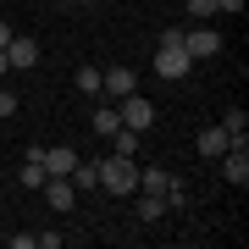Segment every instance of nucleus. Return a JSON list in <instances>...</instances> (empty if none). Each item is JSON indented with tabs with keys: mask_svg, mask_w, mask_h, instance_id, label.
<instances>
[{
	"mask_svg": "<svg viewBox=\"0 0 249 249\" xmlns=\"http://www.w3.org/2000/svg\"><path fill=\"white\" fill-rule=\"evenodd\" d=\"M94 178H100V188H106V194H116V199H122V194H133V188H139V166H133V155H100L94 160Z\"/></svg>",
	"mask_w": 249,
	"mask_h": 249,
	"instance_id": "nucleus-1",
	"label": "nucleus"
},
{
	"mask_svg": "<svg viewBox=\"0 0 249 249\" xmlns=\"http://www.w3.org/2000/svg\"><path fill=\"white\" fill-rule=\"evenodd\" d=\"M116 116H122V127H133V133H150L155 127V106L150 100H139V94H122V100H111Z\"/></svg>",
	"mask_w": 249,
	"mask_h": 249,
	"instance_id": "nucleus-2",
	"label": "nucleus"
},
{
	"mask_svg": "<svg viewBox=\"0 0 249 249\" xmlns=\"http://www.w3.org/2000/svg\"><path fill=\"white\" fill-rule=\"evenodd\" d=\"M216 50H222V34H216V28H183V55H188V61H205V55H216Z\"/></svg>",
	"mask_w": 249,
	"mask_h": 249,
	"instance_id": "nucleus-3",
	"label": "nucleus"
},
{
	"mask_svg": "<svg viewBox=\"0 0 249 249\" xmlns=\"http://www.w3.org/2000/svg\"><path fill=\"white\" fill-rule=\"evenodd\" d=\"M150 67H155L166 83H178V78H188V67H194V61L183 55V45H160V50L150 55Z\"/></svg>",
	"mask_w": 249,
	"mask_h": 249,
	"instance_id": "nucleus-4",
	"label": "nucleus"
},
{
	"mask_svg": "<svg viewBox=\"0 0 249 249\" xmlns=\"http://www.w3.org/2000/svg\"><path fill=\"white\" fill-rule=\"evenodd\" d=\"M6 61L28 72V67H39V39H28V34H11V45H6Z\"/></svg>",
	"mask_w": 249,
	"mask_h": 249,
	"instance_id": "nucleus-5",
	"label": "nucleus"
},
{
	"mask_svg": "<svg viewBox=\"0 0 249 249\" xmlns=\"http://www.w3.org/2000/svg\"><path fill=\"white\" fill-rule=\"evenodd\" d=\"M133 67H106L100 72V94H111V100H122V94H133Z\"/></svg>",
	"mask_w": 249,
	"mask_h": 249,
	"instance_id": "nucleus-6",
	"label": "nucleus"
},
{
	"mask_svg": "<svg viewBox=\"0 0 249 249\" xmlns=\"http://www.w3.org/2000/svg\"><path fill=\"white\" fill-rule=\"evenodd\" d=\"M39 160H45V172H50V178H67V172L78 166V155H72L67 144H39Z\"/></svg>",
	"mask_w": 249,
	"mask_h": 249,
	"instance_id": "nucleus-7",
	"label": "nucleus"
},
{
	"mask_svg": "<svg viewBox=\"0 0 249 249\" xmlns=\"http://www.w3.org/2000/svg\"><path fill=\"white\" fill-rule=\"evenodd\" d=\"M45 205H50V211H72V205H78L72 178H45Z\"/></svg>",
	"mask_w": 249,
	"mask_h": 249,
	"instance_id": "nucleus-8",
	"label": "nucleus"
},
{
	"mask_svg": "<svg viewBox=\"0 0 249 249\" xmlns=\"http://www.w3.org/2000/svg\"><path fill=\"white\" fill-rule=\"evenodd\" d=\"M139 188H144V194H166V188H172V172L166 166H144L139 172Z\"/></svg>",
	"mask_w": 249,
	"mask_h": 249,
	"instance_id": "nucleus-9",
	"label": "nucleus"
},
{
	"mask_svg": "<svg viewBox=\"0 0 249 249\" xmlns=\"http://www.w3.org/2000/svg\"><path fill=\"white\" fill-rule=\"evenodd\" d=\"M227 144H232V139L222 133V127H205V133L194 139V150H199V155H211V160H216V155H222V150H227Z\"/></svg>",
	"mask_w": 249,
	"mask_h": 249,
	"instance_id": "nucleus-10",
	"label": "nucleus"
},
{
	"mask_svg": "<svg viewBox=\"0 0 249 249\" xmlns=\"http://www.w3.org/2000/svg\"><path fill=\"white\" fill-rule=\"evenodd\" d=\"M89 122H94V133H100V139H111L116 127H122V116H116V106L106 100V106H94V116H89Z\"/></svg>",
	"mask_w": 249,
	"mask_h": 249,
	"instance_id": "nucleus-11",
	"label": "nucleus"
},
{
	"mask_svg": "<svg viewBox=\"0 0 249 249\" xmlns=\"http://www.w3.org/2000/svg\"><path fill=\"white\" fill-rule=\"evenodd\" d=\"M216 127H222L227 139H244V133H249V116H244V106H227V111H222V122H216Z\"/></svg>",
	"mask_w": 249,
	"mask_h": 249,
	"instance_id": "nucleus-12",
	"label": "nucleus"
},
{
	"mask_svg": "<svg viewBox=\"0 0 249 249\" xmlns=\"http://www.w3.org/2000/svg\"><path fill=\"white\" fill-rule=\"evenodd\" d=\"M139 139H144V133H133V127H116V133H111L106 144H111L116 155H139Z\"/></svg>",
	"mask_w": 249,
	"mask_h": 249,
	"instance_id": "nucleus-13",
	"label": "nucleus"
},
{
	"mask_svg": "<svg viewBox=\"0 0 249 249\" xmlns=\"http://www.w3.org/2000/svg\"><path fill=\"white\" fill-rule=\"evenodd\" d=\"M45 178H50V172H45V160H39V155H28V166H22V188H45Z\"/></svg>",
	"mask_w": 249,
	"mask_h": 249,
	"instance_id": "nucleus-14",
	"label": "nucleus"
},
{
	"mask_svg": "<svg viewBox=\"0 0 249 249\" xmlns=\"http://www.w3.org/2000/svg\"><path fill=\"white\" fill-rule=\"evenodd\" d=\"M72 83H78V94H100V67H78Z\"/></svg>",
	"mask_w": 249,
	"mask_h": 249,
	"instance_id": "nucleus-15",
	"label": "nucleus"
},
{
	"mask_svg": "<svg viewBox=\"0 0 249 249\" xmlns=\"http://www.w3.org/2000/svg\"><path fill=\"white\" fill-rule=\"evenodd\" d=\"M139 216L144 222H160V216H166V199L160 194H139Z\"/></svg>",
	"mask_w": 249,
	"mask_h": 249,
	"instance_id": "nucleus-16",
	"label": "nucleus"
},
{
	"mask_svg": "<svg viewBox=\"0 0 249 249\" xmlns=\"http://www.w3.org/2000/svg\"><path fill=\"white\" fill-rule=\"evenodd\" d=\"M188 11H194V22H205V17H216V0H188Z\"/></svg>",
	"mask_w": 249,
	"mask_h": 249,
	"instance_id": "nucleus-17",
	"label": "nucleus"
},
{
	"mask_svg": "<svg viewBox=\"0 0 249 249\" xmlns=\"http://www.w3.org/2000/svg\"><path fill=\"white\" fill-rule=\"evenodd\" d=\"M11 111H17V94H6V89H0V122H6Z\"/></svg>",
	"mask_w": 249,
	"mask_h": 249,
	"instance_id": "nucleus-18",
	"label": "nucleus"
},
{
	"mask_svg": "<svg viewBox=\"0 0 249 249\" xmlns=\"http://www.w3.org/2000/svg\"><path fill=\"white\" fill-rule=\"evenodd\" d=\"M216 11H244V0H216Z\"/></svg>",
	"mask_w": 249,
	"mask_h": 249,
	"instance_id": "nucleus-19",
	"label": "nucleus"
},
{
	"mask_svg": "<svg viewBox=\"0 0 249 249\" xmlns=\"http://www.w3.org/2000/svg\"><path fill=\"white\" fill-rule=\"evenodd\" d=\"M6 45H11V28H6V22H0V50H6Z\"/></svg>",
	"mask_w": 249,
	"mask_h": 249,
	"instance_id": "nucleus-20",
	"label": "nucleus"
},
{
	"mask_svg": "<svg viewBox=\"0 0 249 249\" xmlns=\"http://www.w3.org/2000/svg\"><path fill=\"white\" fill-rule=\"evenodd\" d=\"M6 72H11V61H6V50H0V78H6Z\"/></svg>",
	"mask_w": 249,
	"mask_h": 249,
	"instance_id": "nucleus-21",
	"label": "nucleus"
}]
</instances>
